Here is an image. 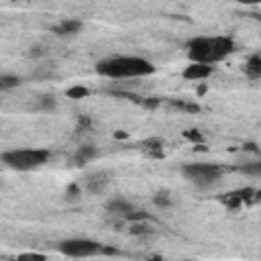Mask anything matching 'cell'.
I'll list each match as a JSON object with an SVG mask.
<instances>
[{
    "label": "cell",
    "mask_w": 261,
    "mask_h": 261,
    "mask_svg": "<svg viewBox=\"0 0 261 261\" xmlns=\"http://www.w3.org/2000/svg\"><path fill=\"white\" fill-rule=\"evenodd\" d=\"M257 18H259V20H261V16H257Z\"/></svg>",
    "instance_id": "obj_23"
},
{
    "label": "cell",
    "mask_w": 261,
    "mask_h": 261,
    "mask_svg": "<svg viewBox=\"0 0 261 261\" xmlns=\"http://www.w3.org/2000/svg\"><path fill=\"white\" fill-rule=\"evenodd\" d=\"M184 137H186L188 141H192V143H202V141H204V139H202V135H200L198 130H194V128H192V130H186V133H184Z\"/></svg>",
    "instance_id": "obj_19"
},
{
    "label": "cell",
    "mask_w": 261,
    "mask_h": 261,
    "mask_svg": "<svg viewBox=\"0 0 261 261\" xmlns=\"http://www.w3.org/2000/svg\"><path fill=\"white\" fill-rule=\"evenodd\" d=\"M51 159V153L47 149H12L2 153V163L14 171H31L41 165H45Z\"/></svg>",
    "instance_id": "obj_3"
},
{
    "label": "cell",
    "mask_w": 261,
    "mask_h": 261,
    "mask_svg": "<svg viewBox=\"0 0 261 261\" xmlns=\"http://www.w3.org/2000/svg\"><path fill=\"white\" fill-rule=\"evenodd\" d=\"M212 71H214V67H212V65L192 61V63L181 71V75H184L186 80H190V82H200V80L210 77V75H212Z\"/></svg>",
    "instance_id": "obj_7"
},
{
    "label": "cell",
    "mask_w": 261,
    "mask_h": 261,
    "mask_svg": "<svg viewBox=\"0 0 261 261\" xmlns=\"http://www.w3.org/2000/svg\"><path fill=\"white\" fill-rule=\"evenodd\" d=\"M88 94H90V90H88L86 86H71V88H67V92H65V96L71 98V100H82V98H86Z\"/></svg>",
    "instance_id": "obj_16"
},
{
    "label": "cell",
    "mask_w": 261,
    "mask_h": 261,
    "mask_svg": "<svg viewBox=\"0 0 261 261\" xmlns=\"http://www.w3.org/2000/svg\"><path fill=\"white\" fill-rule=\"evenodd\" d=\"M96 71L110 80H130V77L151 75L155 71V65L149 59H143L137 55H116V57L98 61Z\"/></svg>",
    "instance_id": "obj_1"
},
{
    "label": "cell",
    "mask_w": 261,
    "mask_h": 261,
    "mask_svg": "<svg viewBox=\"0 0 261 261\" xmlns=\"http://www.w3.org/2000/svg\"><path fill=\"white\" fill-rule=\"evenodd\" d=\"M29 55H31V57H43V55H47V51H45L43 47H39V45H37V47H31Z\"/></svg>",
    "instance_id": "obj_20"
},
{
    "label": "cell",
    "mask_w": 261,
    "mask_h": 261,
    "mask_svg": "<svg viewBox=\"0 0 261 261\" xmlns=\"http://www.w3.org/2000/svg\"><path fill=\"white\" fill-rule=\"evenodd\" d=\"M18 259H43V255H37V253H24V255H18Z\"/></svg>",
    "instance_id": "obj_21"
},
{
    "label": "cell",
    "mask_w": 261,
    "mask_h": 261,
    "mask_svg": "<svg viewBox=\"0 0 261 261\" xmlns=\"http://www.w3.org/2000/svg\"><path fill=\"white\" fill-rule=\"evenodd\" d=\"M20 86V77L18 75H12V73H4L0 75V90H14Z\"/></svg>",
    "instance_id": "obj_15"
},
{
    "label": "cell",
    "mask_w": 261,
    "mask_h": 261,
    "mask_svg": "<svg viewBox=\"0 0 261 261\" xmlns=\"http://www.w3.org/2000/svg\"><path fill=\"white\" fill-rule=\"evenodd\" d=\"M82 20H73V18H67V20H61L59 24H55L51 31L57 35V37H73L82 31Z\"/></svg>",
    "instance_id": "obj_9"
},
{
    "label": "cell",
    "mask_w": 261,
    "mask_h": 261,
    "mask_svg": "<svg viewBox=\"0 0 261 261\" xmlns=\"http://www.w3.org/2000/svg\"><path fill=\"white\" fill-rule=\"evenodd\" d=\"M106 210L110 212V214H114V216H122V218H126L133 210H137L128 200H124V198H112V200H108L106 202Z\"/></svg>",
    "instance_id": "obj_8"
},
{
    "label": "cell",
    "mask_w": 261,
    "mask_h": 261,
    "mask_svg": "<svg viewBox=\"0 0 261 261\" xmlns=\"http://www.w3.org/2000/svg\"><path fill=\"white\" fill-rule=\"evenodd\" d=\"M239 4H245V6H255V4H261V0H237Z\"/></svg>",
    "instance_id": "obj_22"
},
{
    "label": "cell",
    "mask_w": 261,
    "mask_h": 261,
    "mask_svg": "<svg viewBox=\"0 0 261 261\" xmlns=\"http://www.w3.org/2000/svg\"><path fill=\"white\" fill-rule=\"evenodd\" d=\"M130 234H135V237H145V234H149L151 232V228L147 226V224H143L141 220H135V222H130Z\"/></svg>",
    "instance_id": "obj_18"
},
{
    "label": "cell",
    "mask_w": 261,
    "mask_h": 261,
    "mask_svg": "<svg viewBox=\"0 0 261 261\" xmlns=\"http://www.w3.org/2000/svg\"><path fill=\"white\" fill-rule=\"evenodd\" d=\"M31 108L37 110V112H53V110L57 108V100H55L51 94H43V96L37 98V102H35Z\"/></svg>",
    "instance_id": "obj_12"
},
{
    "label": "cell",
    "mask_w": 261,
    "mask_h": 261,
    "mask_svg": "<svg viewBox=\"0 0 261 261\" xmlns=\"http://www.w3.org/2000/svg\"><path fill=\"white\" fill-rule=\"evenodd\" d=\"M108 175L106 173H92L88 179H86V190L90 192V194H102L104 190H106V186H108Z\"/></svg>",
    "instance_id": "obj_10"
},
{
    "label": "cell",
    "mask_w": 261,
    "mask_h": 261,
    "mask_svg": "<svg viewBox=\"0 0 261 261\" xmlns=\"http://www.w3.org/2000/svg\"><path fill=\"white\" fill-rule=\"evenodd\" d=\"M239 171L245 173V175H251V177H261V159H257V161H247V163L239 165Z\"/></svg>",
    "instance_id": "obj_14"
},
{
    "label": "cell",
    "mask_w": 261,
    "mask_h": 261,
    "mask_svg": "<svg viewBox=\"0 0 261 261\" xmlns=\"http://www.w3.org/2000/svg\"><path fill=\"white\" fill-rule=\"evenodd\" d=\"M224 169L218 163H186L181 165V175L196 188H210L222 177Z\"/></svg>",
    "instance_id": "obj_4"
},
{
    "label": "cell",
    "mask_w": 261,
    "mask_h": 261,
    "mask_svg": "<svg viewBox=\"0 0 261 261\" xmlns=\"http://www.w3.org/2000/svg\"><path fill=\"white\" fill-rule=\"evenodd\" d=\"M234 51V41L230 37H194L188 41V57L196 63L214 65L226 59Z\"/></svg>",
    "instance_id": "obj_2"
},
{
    "label": "cell",
    "mask_w": 261,
    "mask_h": 261,
    "mask_svg": "<svg viewBox=\"0 0 261 261\" xmlns=\"http://www.w3.org/2000/svg\"><path fill=\"white\" fill-rule=\"evenodd\" d=\"M245 73H247L249 77H253V80L261 77V55H259V53L251 55V57L245 61Z\"/></svg>",
    "instance_id": "obj_13"
},
{
    "label": "cell",
    "mask_w": 261,
    "mask_h": 261,
    "mask_svg": "<svg viewBox=\"0 0 261 261\" xmlns=\"http://www.w3.org/2000/svg\"><path fill=\"white\" fill-rule=\"evenodd\" d=\"M153 204L159 206V208H169V206H171V196H169V192H157V194L153 196Z\"/></svg>",
    "instance_id": "obj_17"
},
{
    "label": "cell",
    "mask_w": 261,
    "mask_h": 261,
    "mask_svg": "<svg viewBox=\"0 0 261 261\" xmlns=\"http://www.w3.org/2000/svg\"><path fill=\"white\" fill-rule=\"evenodd\" d=\"M257 194H259V192L253 190V188H241V190H234V192H228V194L220 196V202H222L226 208L237 210V208H241L243 204H251V202H255V200L259 198Z\"/></svg>",
    "instance_id": "obj_6"
},
{
    "label": "cell",
    "mask_w": 261,
    "mask_h": 261,
    "mask_svg": "<svg viewBox=\"0 0 261 261\" xmlns=\"http://www.w3.org/2000/svg\"><path fill=\"white\" fill-rule=\"evenodd\" d=\"M59 251L67 257H94L100 253H112L92 239H67L59 243Z\"/></svg>",
    "instance_id": "obj_5"
},
{
    "label": "cell",
    "mask_w": 261,
    "mask_h": 261,
    "mask_svg": "<svg viewBox=\"0 0 261 261\" xmlns=\"http://www.w3.org/2000/svg\"><path fill=\"white\" fill-rule=\"evenodd\" d=\"M96 157H98V149L94 145H82V147H77V151L73 155V161H75V165H84V163H88Z\"/></svg>",
    "instance_id": "obj_11"
}]
</instances>
